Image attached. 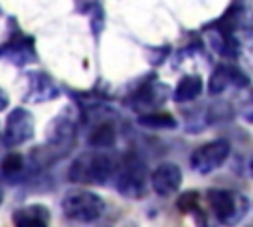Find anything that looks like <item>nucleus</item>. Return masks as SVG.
Listing matches in <instances>:
<instances>
[{
  "label": "nucleus",
  "instance_id": "9d476101",
  "mask_svg": "<svg viewBox=\"0 0 253 227\" xmlns=\"http://www.w3.org/2000/svg\"><path fill=\"white\" fill-rule=\"evenodd\" d=\"M12 221L20 227H28V225H34V227H43L49 223V211L45 205H40V203H32V205H26V207H20L14 211L12 215Z\"/></svg>",
  "mask_w": 253,
  "mask_h": 227
},
{
  "label": "nucleus",
  "instance_id": "ddd939ff",
  "mask_svg": "<svg viewBox=\"0 0 253 227\" xmlns=\"http://www.w3.org/2000/svg\"><path fill=\"white\" fill-rule=\"evenodd\" d=\"M6 55L16 61V63H26V61H32L34 59V47H32V41L28 38H18V39H12L6 47Z\"/></svg>",
  "mask_w": 253,
  "mask_h": 227
},
{
  "label": "nucleus",
  "instance_id": "dca6fc26",
  "mask_svg": "<svg viewBox=\"0 0 253 227\" xmlns=\"http://www.w3.org/2000/svg\"><path fill=\"white\" fill-rule=\"evenodd\" d=\"M36 79H38V83H32V93H30V97L36 99V103H38V101H47V99H51L53 95H57V89L51 85L49 79L45 81V85L40 83V81H42V75H36Z\"/></svg>",
  "mask_w": 253,
  "mask_h": 227
},
{
  "label": "nucleus",
  "instance_id": "9b49d317",
  "mask_svg": "<svg viewBox=\"0 0 253 227\" xmlns=\"http://www.w3.org/2000/svg\"><path fill=\"white\" fill-rule=\"evenodd\" d=\"M200 93H202V79L198 75H186L180 79V83L174 89V101L188 103V101H194Z\"/></svg>",
  "mask_w": 253,
  "mask_h": 227
},
{
  "label": "nucleus",
  "instance_id": "423d86ee",
  "mask_svg": "<svg viewBox=\"0 0 253 227\" xmlns=\"http://www.w3.org/2000/svg\"><path fill=\"white\" fill-rule=\"evenodd\" d=\"M34 136V116L30 111L18 107L6 116L4 142L8 146H20Z\"/></svg>",
  "mask_w": 253,
  "mask_h": 227
},
{
  "label": "nucleus",
  "instance_id": "4468645a",
  "mask_svg": "<svg viewBox=\"0 0 253 227\" xmlns=\"http://www.w3.org/2000/svg\"><path fill=\"white\" fill-rule=\"evenodd\" d=\"M24 156L22 154H18V152H10V154H6L4 158H2V162H0V172H2V176L6 178V180H18L20 176H22V172H24Z\"/></svg>",
  "mask_w": 253,
  "mask_h": 227
},
{
  "label": "nucleus",
  "instance_id": "20e7f679",
  "mask_svg": "<svg viewBox=\"0 0 253 227\" xmlns=\"http://www.w3.org/2000/svg\"><path fill=\"white\" fill-rule=\"evenodd\" d=\"M210 205L213 215L221 223H237L247 213V199L229 189H210L208 191Z\"/></svg>",
  "mask_w": 253,
  "mask_h": 227
},
{
  "label": "nucleus",
  "instance_id": "f3484780",
  "mask_svg": "<svg viewBox=\"0 0 253 227\" xmlns=\"http://www.w3.org/2000/svg\"><path fill=\"white\" fill-rule=\"evenodd\" d=\"M8 101H10V97H8V93L4 91V89H0V113L8 107Z\"/></svg>",
  "mask_w": 253,
  "mask_h": 227
},
{
  "label": "nucleus",
  "instance_id": "2eb2a0df",
  "mask_svg": "<svg viewBox=\"0 0 253 227\" xmlns=\"http://www.w3.org/2000/svg\"><path fill=\"white\" fill-rule=\"evenodd\" d=\"M138 122L146 128H174L176 120L168 113H142L138 116Z\"/></svg>",
  "mask_w": 253,
  "mask_h": 227
},
{
  "label": "nucleus",
  "instance_id": "7ed1b4c3",
  "mask_svg": "<svg viewBox=\"0 0 253 227\" xmlns=\"http://www.w3.org/2000/svg\"><path fill=\"white\" fill-rule=\"evenodd\" d=\"M61 209H63V215L71 221L91 223V221H97L103 215L105 203L93 191L75 189V191L65 193V197L61 199Z\"/></svg>",
  "mask_w": 253,
  "mask_h": 227
},
{
  "label": "nucleus",
  "instance_id": "f03ea898",
  "mask_svg": "<svg viewBox=\"0 0 253 227\" xmlns=\"http://www.w3.org/2000/svg\"><path fill=\"white\" fill-rule=\"evenodd\" d=\"M115 162L107 154H83L69 168V180L79 184H105L115 174Z\"/></svg>",
  "mask_w": 253,
  "mask_h": 227
},
{
  "label": "nucleus",
  "instance_id": "f8f14e48",
  "mask_svg": "<svg viewBox=\"0 0 253 227\" xmlns=\"http://www.w3.org/2000/svg\"><path fill=\"white\" fill-rule=\"evenodd\" d=\"M115 140H117V130L111 122L97 124L89 134V144L93 148H109L115 144Z\"/></svg>",
  "mask_w": 253,
  "mask_h": 227
},
{
  "label": "nucleus",
  "instance_id": "6e6552de",
  "mask_svg": "<svg viewBox=\"0 0 253 227\" xmlns=\"http://www.w3.org/2000/svg\"><path fill=\"white\" fill-rule=\"evenodd\" d=\"M75 136V124L69 116H65V111L53 118V122L47 128V148L51 150H67V146L73 142Z\"/></svg>",
  "mask_w": 253,
  "mask_h": 227
},
{
  "label": "nucleus",
  "instance_id": "39448f33",
  "mask_svg": "<svg viewBox=\"0 0 253 227\" xmlns=\"http://www.w3.org/2000/svg\"><path fill=\"white\" fill-rule=\"evenodd\" d=\"M231 152V146L227 140L223 138H217V140H211V142H206L202 144L200 148H196L190 156V164L196 172L200 174H210L213 170H217L229 156Z\"/></svg>",
  "mask_w": 253,
  "mask_h": 227
},
{
  "label": "nucleus",
  "instance_id": "f257e3e1",
  "mask_svg": "<svg viewBox=\"0 0 253 227\" xmlns=\"http://www.w3.org/2000/svg\"><path fill=\"white\" fill-rule=\"evenodd\" d=\"M115 186L125 197H142L146 191V166L134 152H126L115 166Z\"/></svg>",
  "mask_w": 253,
  "mask_h": 227
},
{
  "label": "nucleus",
  "instance_id": "6ab92c4d",
  "mask_svg": "<svg viewBox=\"0 0 253 227\" xmlns=\"http://www.w3.org/2000/svg\"><path fill=\"white\" fill-rule=\"evenodd\" d=\"M0 203H2V191H0Z\"/></svg>",
  "mask_w": 253,
  "mask_h": 227
},
{
  "label": "nucleus",
  "instance_id": "a211bd4d",
  "mask_svg": "<svg viewBox=\"0 0 253 227\" xmlns=\"http://www.w3.org/2000/svg\"><path fill=\"white\" fill-rule=\"evenodd\" d=\"M249 172H251V176H253V160L249 162Z\"/></svg>",
  "mask_w": 253,
  "mask_h": 227
},
{
  "label": "nucleus",
  "instance_id": "0eeeda50",
  "mask_svg": "<svg viewBox=\"0 0 253 227\" xmlns=\"http://www.w3.org/2000/svg\"><path fill=\"white\" fill-rule=\"evenodd\" d=\"M182 184V170L174 164V162H164L160 164L152 176H150V186L158 195H172L174 191H178Z\"/></svg>",
  "mask_w": 253,
  "mask_h": 227
},
{
  "label": "nucleus",
  "instance_id": "1a4fd4ad",
  "mask_svg": "<svg viewBox=\"0 0 253 227\" xmlns=\"http://www.w3.org/2000/svg\"><path fill=\"white\" fill-rule=\"evenodd\" d=\"M229 83H233V85H237V87H243V85L247 83V77H245L239 69H235V67L219 65V67L211 73V77H210V93H211V95H217V93H221Z\"/></svg>",
  "mask_w": 253,
  "mask_h": 227
}]
</instances>
